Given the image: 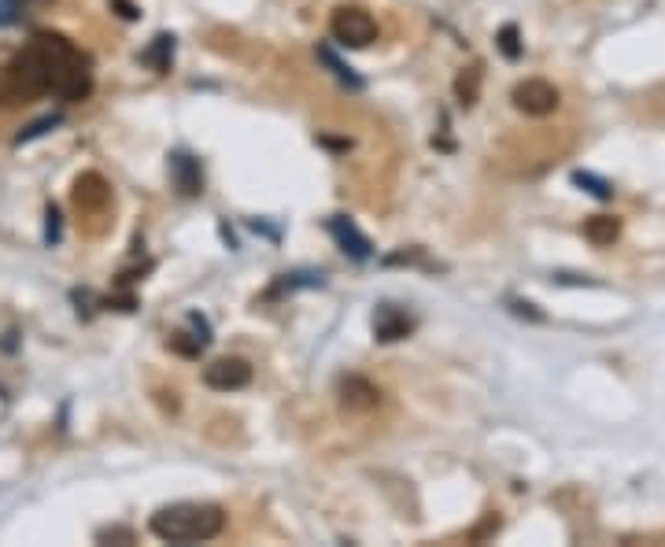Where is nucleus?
Instances as JSON below:
<instances>
[{"label": "nucleus", "instance_id": "6ab92c4d", "mask_svg": "<svg viewBox=\"0 0 665 547\" xmlns=\"http://www.w3.org/2000/svg\"><path fill=\"white\" fill-rule=\"evenodd\" d=\"M12 4H15V12H19V19H26V15L45 12L52 0H12Z\"/></svg>", "mask_w": 665, "mask_h": 547}, {"label": "nucleus", "instance_id": "1a4fd4ad", "mask_svg": "<svg viewBox=\"0 0 665 547\" xmlns=\"http://www.w3.org/2000/svg\"><path fill=\"white\" fill-rule=\"evenodd\" d=\"M381 403V392H377L374 381H366V377L351 374L340 381V407L351 414H370Z\"/></svg>", "mask_w": 665, "mask_h": 547}, {"label": "nucleus", "instance_id": "39448f33", "mask_svg": "<svg viewBox=\"0 0 665 547\" xmlns=\"http://www.w3.org/2000/svg\"><path fill=\"white\" fill-rule=\"evenodd\" d=\"M514 108L525 111V115H551V111L558 108V89L551 86V82H544V78H529V82H518L514 86Z\"/></svg>", "mask_w": 665, "mask_h": 547}, {"label": "nucleus", "instance_id": "2eb2a0df", "mask_svg": "<svg viewBox=\"0 0 665 547\" xmlns=\"http://www.w3.org/2000/svg\"><path fill=\"white\" fill-rule=\"evenodd\" d=\"M496 41H499V52H503V56H507L510 63L521 60V34H518V26L507 23V26H503V30L496 34Z\"/></svg>", "mask_w": 665, "mask_h": 547}, {"label": "nucleus", "instance_id": "9d476101", "mask_svg": "<svg viewBox=\"0 0 665 547\" xmlns=\"http://www.w3.org/2000/svg\"><path fill=\"white\" fill-rule=\"evenodd\" d=\"M207 344H211V326H207L204 315H189L185 318V329H178L174 337H170V348L185 359H200V352H207Z\"/></svg>", "mask_w": 665, "mask_h": 547}, {"label": "nucleus", "instance_id": "20e7f679", "mask_svg": "<svg viewBox=\"0 0 665 547\" xmlns=\"http://www.w3.org/2000/svg\"><path fill=\"white\" fill-rule=\"evenodd\" d=\"M248 381H252V363L237 359V355H226V359H215L211 366H204V385L215 392H237Z\"/></svg>", "mask_w": 665, "mask_h": 547}, {"label": "nucleus", "instance_id": "f8f14e48", "mask_svg": "<svg viewBox=\"0 0 665 547\" xmlns=\"http://www.w3.org/2000/svg\"><path fill=\"white\" fill-rule=\"evenodd\" d=\"M174 49H178V37L174 34H156L152 37V45L141 52V63L152 67L156 74H167L170 63H174Z\"/></svg>", "mask_w": 665, "mask_h": 547}, {"label": "nucleus", "instance_id": "423d86ee", "mask_svg": "<svg viewBox=\"0 0 665 547\" xmlns=\"http://www.w3.org/2000/svg\"><path fill=\"white\" fill-rule=\"evenodd\" d=\"M414 329H418V318L411 311H403L396 304H381L374 311V341L381 344H396L403 337H411Z\"/></svg>", "mask_w": 665, "mask_h": 547}, {"label": "nucleus", "instance_id": "dca6fc26", "mask_svg": "<svg viewBox=\"0 0 665 547\" xmlns=\"http://www.w3.org/2000/svg\"><path fill=\"white\" fill-rule=\"evenodd\" d=\"M477 86H481V71H477V67H470V74L462 71L459 78H455V93H459V100L466 104V108L477 100Z\"/></svg>", "mask_w": 665, "mask_h": 547}, {"label": "nucleus", "instance_id": "f3484780", "mask_svg": "<svg viewBox=\"0 0 665 547\" xmlns=\"http://www.w3.org/2000/svg\"><path fill=\"white\" fill-rule=\"evenodd\" d=\"M573 185L588 189V193L599 196V200H610V196H614V185L603 182V178H595V174H588V171H577V174H573Z\"/></svg>", "mask_w": 665, "mask_h": 547}, {"label": "nucleus", "instance_id": "0eeeda50", "mask_svg": "<svg viewBox=\"0 0 665 547\" xmlns=\"http://www.w3.org/2000/svg\"><path fill=\"white\" fill-rule=\"evenodd\" d=\"M326 230L333 233V241L340 244V252L351 256L355 263H366V259L374 256V244H370V237H366V233L359 230L348 215H333V219L326 222Z\"/></svg>", "mask_w": 665, "mask_h": 547}, {"label": "nucleus", "instance_id": "412c9836", "mask_svg": "<svg viewBox=\"0 0 665 547\" xmlns=\"http://www.w3.org/2000/svg\"><path fill=\"white\" fill-rule=\"evenodd\" d=\"M115 8H119L122 19H137V15H141V12H137V8L130 4V0H115Z\"/></svg>", "mask_w": 665, "mask_h": 547}, {"label": "nucleus", "instance_id": "7ed1b4c3", "mask_svg": "<svg viewBox=\"0 0 665 547\" xmlns=\"http://www.w3.org/2000/svg\"><path fill=\"white\" fill-rule=\"evenodd\" d=\"M329 34H333V41L344 45V49H366V45L377 41V23L370 12L355 8V4H344V8H337L333 19H329Z\"/></svg>", "mask_w": 665, "mask_h": 547}, {"label": "nucleus", "instance_id": "ddd939ff", "mask_svg": "<svg viewBox=\"0 0 665 547\" xmlns=\"http://www.w3.org/2000/svg\"><path fill=\"white\" fill-rule=\"evenodd\" d=\"M318 60L326 63L329 71H333V78H337L340 86H348V89H351V93H359V89H363V86H366L363 78H359V74L351 71L348 63L340 60V56H337V52H333V49H329V45H318Z\"/></svg>", "mask_w": 665, "mask_h": 547}, {"label": "nucleus", "instance_id": "f03ea898", "mask_svg": "<svg viewBox=\"0 0 665 547\" xmlns=\"http://www.w3.org/2000/svg\"><path fill=\"white\" fill-rule=\"evenodd\" d=\"M163 544H207L226 529V511L218 503H170L148 522Z\"/></svg>", "mask_w": 665, "mask_h": 547}, {"label": "nucleus", "instance_id": "a211bd4d", "mask_svg": "<svg viewBox=\"0 0 665 547\" xmlns=\"http://www.w3.org/2000/svg\"><path fill=\"white\" fill-rule=\"evenodd\" d=\"M45 244H60V211L45 207Z\"/></svg>", "mask_w": 665, "mask_h": 547}, {"label": "nucleus", "instance_id": "aec40b11", "mask_svg": "<svg viewBox=\"0 0 665 547\" xmlns=\"http://www.w3.org/2000/svg\"><path fill=\"white\" fill-rule=\"evenodd\" d=\"M19 23V12H15L12 0H0V26H12Z\"/></svg>", "mask_w": 665, "mask_h": 547}, {"label": "nucleus", "instance_id": "f257e3e1", "mask_svg": "<svg viewBox=\"0 0 665 547\" xmlns=\"http://www.w3.org/2000/svg\"><path fill=\"white\" fill-rule=\"evenodd\" d=\"M93 89V71L71 37L41 30L30 37L19 56L0 71V100L19 104L30 97H60V100H85Z\"/></svg>", "mask_w": 665, "mask_h": 547}, {"label": "nucleus", "instance_id": "4468645a", "mask_svg": "<svg viewBox=\"0 0 665 547\" xmlns=\"http://www.w3.org/2000/svg\"><path fill=\"white\" fill-rule=\"evenodd\" d=\"M617 233H621V222L610 219V215H595V219L584 226V237L592 244H614Z\"/></svg>", "mask_w": 665, "mask_h": 547}, {"label": "nucleus", "instance_id": "6e6552de", "mask_svg": "<svg viewBox=\"0 0 665 547\" xmlns=\"http://www.w3.org/2000/svg\"><path fill=\"white\" fill-rule=\"evenodd\" d=\"M71 200H74V207H78V211H85V215H100V211L111 204V185L104 182L97 171H89V174H82V178L74 182Z\"/></svg>", "mask_w": 665, "mask_h": 547}, {"label": "nucleus", "instance_id": "9b49d317", "mask_svg": "<svg viewBox=\"0 0 665 547\" xmlns=\"http://www.w3.org/2000/svg\"><path fill=\"white\" fill-rule=\"evenodd\" d=\"M170 178H174V185H178L182 196L204 193V171H200V163H196L193 156H185V152H174V156H170Z\"/></svg>", "mask_w": 665, "mask_h": 547}]
</instances>
